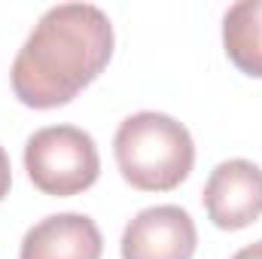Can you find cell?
Wrapping results in <instances>:
<instances>
[{
  "label": "cell",
  "mask_w": 262,
  "mask_h": 259,
  "mask_svg": "<svg viewBox=\"0 0 262 259\" xmlns=\"http://www.w3.org/2000/svg\"><path fill=\"white\" fill-rule=\"evenodd\" d=\"M113 25L95 3H58L40 15L18 49L9 79L31 110L70 104L113 58Z\"/></svg>",
  "instance_id": "6da1fadb"
},
{
  "label": "cell",
  "mask_w": 262,
  "mask_h": 259,
  "mask_svg": "<svg viewBox=\"0 0 262 259\" xmlns=\"http://www.w3.org/2000/svg\"><path fill=\"white\" fill-rule=\"evenodd\" d=\"M113 153L125 183L140 192H171L195 165V143L186 125L156 110L122 119L113 137Z\"/></svg>",
  "instance_id": "7a4b0ae2"
},
{
  "label": "cell",
  "mask_w": 262,
  "mask_h": 259,
  "mask_svg": "<svg viewBox=\"0 0 262 259\" xmlns=\"http://www.w3.org/2000/svg\"><path fill=\"white\" fill-rule=\"evenodd\" d=\"M25 171L43 195L67 198L98 183L101 156L89 131L76 125H49L28 137Z\"/></svg>",
  "instance_id": "3957f363"
},
{
  "label": "cell",
  "mask_w": 262,
  "mask_h": 259,
  "mask_svg": "<svg viewBox=\"0 0 262 259\" xmlns=\"http://www.w3.org/2000/svg\"><path fill=\"white\" fill-rule=\"evenodd\" d=\"M201 201L216 229H247L262 217V168L247 159L220 162L204 183Z\"/></svg>",
  "instance_id": "277c9868"
},
{
  "label": "cell",
  "mask_w": 262,
  "mask_h": 259,
  "mask_svg": "<svg viewBox=\"0 0 262 259\" xmlns=\"http://www.w3.org/2000/svg\"><path fill=\"white\" fill-rule=\"evenodd\" d=\"M122 259H192L198 232L192 217L177 204L140 210L122 232Z\"/></svg>",
  "instance_id": "5b68a950"
},
{
  "label": "cell",
  "mask_w": 262,
  "mask_h": 259,
  "mask_svg": "<svg viewBox=\"0 0 262 259\" xmlns=\"http://www.w3.org/2000/svg\"><path fill=\"white\" fill-rule=\"evenodd\" d=\"M104 238L85 213H52L21 238L18 259H101Z\"/></svg>",
  "instance_id": "8992f818"
},
{
  "label": "cell",
  "mask_w": 262,
  "mask_h": 259,
  "mask_svg": "<svg viewBox=\"0 0 262 259\" xmlns=\"http://www.w3.org/2000/svg\"><path fill=\"white\" fill-rule=\"evenodd\" d=\"M223 46L241 73L262 79V0H238L226 9Z\"/></svg>",
  "instance_id": "52a82bcc"
},
{
  "label": "cell",
  "mask_w": 262,
  "mask_h": 259,
  "mask_svg": "<svg viewBox=\"0 0 262 259\" xmlns=\"http://www.w3.org/2000/svg\"><path fill=\"white\" fill-rule=\"evenodd\" d=\"M9 186H12V165H9L6 149L0 146V201L9 195Z\"/></svg>",
  "instance_id": "ba28073f"
},
{
  "label": "cell",
  "mask_w": 262,
  "mask_h": 259,
  "mask_svg": "<svg viewBox=\"0 0 262 259\" xmlns=\"http://www.w3.org/2000/svg\"><path fill=\"white\" fill-rule=\"evenodd\" d=\"M232 259H262V241H253V244L241 247V250H238Z\"/></svg>",
  "instance_id": "9c48e42d"
}]
</instances>
